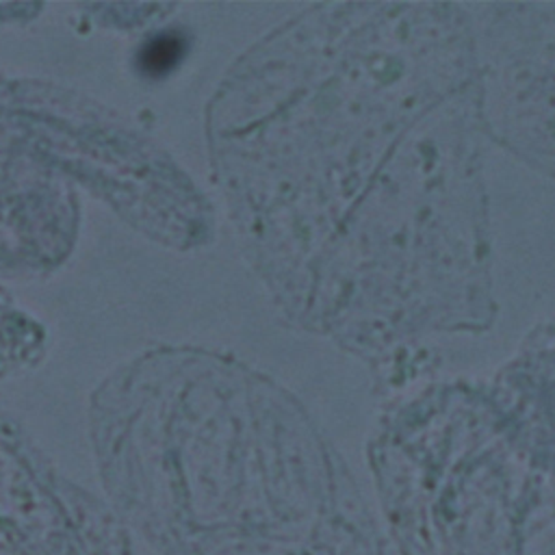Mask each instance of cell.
Wrapping results in <instances>:
<instances>
[{
	"mask_svg": "<svg viewBox=\"0 0 555 555\" xmlns=\"http://www.w3.org/2000/svg\"><path fill=\"white\" fill-rule=\"evenodd\" d=\"M180 41L176 37H160V39H154L145 50H143V67L147 72H165L169 69L178 54H180Z\"/></svg>",
	"mask_w": 555,
	"mask_h": 555,
	"instance_id": "cell-1",
	"label": "cell"
}]
</instances>
